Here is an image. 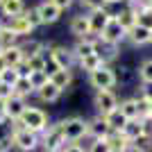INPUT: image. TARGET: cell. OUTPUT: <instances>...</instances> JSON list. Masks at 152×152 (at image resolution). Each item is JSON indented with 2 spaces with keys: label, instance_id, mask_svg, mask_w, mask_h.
I'll return each instance as SVG.
<instances>
[{
  "label": "cell",
  "instance_id": "20",
  "mask_svg": "<svg viewBox=\"0 0 152 152\" xmlns=\"http://www.w3.org/2000/svg\"><path fill=\"white\" fill-rule=\"evenodd\" d=\"M107 143L111 145V150H125V152L129 150V145H132V141L127 139L123 132H111L107 136Z\"/></svg>",
  "mask_w": 152,
  "mask_h": 152
},
{
  "label": "cell",
  "instance_id": "6",
  "mask_svg": "<svg viewBox=\"0 0 152 152\" xmlns=\"http://www.w3.org/2000/svg\"><path fill=\"white\" fill-rule=\"evenodd\" d=\"M93 104H95V109H98L100 116H107L114 109H118V98H116V93L111 89H100V91H95Z\"/></svg>",
  "mask_w": 152,
  "mask_h": 152
},
{
  "label": "cell",
  "instance_id": "47",
  "mask_svg": "<svg viewBox=\"0 0 152 152\" xmlns=\"http://www.w3.org/2000/svg\"><path fill=\"white\" fill-rule=\"evenodd\" d=\"M150 43H152V30H150Z\"/></svg>",
  "mask_w": 152,
  "mask_h": 152
},
{
  "label": "cell",
  "instance_id": "52",
  "mask_svg": "<svg viewBox=\"0 0 152 152\" xmlns=\"http://www.w3.org/2000/svg\"><path fill=\"white\" fill-rule=\"evenodd\" d=\"M0 2H2V0H0Z\"/></svg>",
  "mask_w": 152,
  "mask_h": 152
},
{
  "label": "cell",
  "instance_id": "1",
  "mask_svg": "<svg viewBox=\"0 0 152 152\" xmlns=\"http://www.w3.org/2000/svg\"><path fill=\"white\" fill-rule=\"evenodd\" d=\"M14 127H23V129H30L34 134H43L48 129V116H45V111L37 107H27L23 116L14 123Z\"/></svg>",
  "mask_w": 152,
  "mask_h": 152
},
{
  "label": "cell",
  "instance_id": "35",
  "mask_svg": "<svg viewBox=\"0 0 152 152\" xmlns=\"http://www.w3.org/2000/svg\"><path fill=\"white\" fill-rule=\"evenodd\" d=\"M86 152H111V145L107 143V139H93V143H89Z\"/></svg>",
  "mask_w": 152,
  "mask_h": 152
},
{
  "label": "cell",
  "instance_id": "38",
  "mask_svg": "<svg viewBox=\"0 0 152 152\" xmlns=\"http://www.w3.org/2000/svg\"><path fill=\"white\" fill-rule=\"evenodd\" d=\"M84 7H89L91 12H95V9H102V5H104V0H82Z\"/></svg>",
  "mask_w": 152,
  "mask_h": 152
},
{
  "label": "cell",
  "instance_id": "46",
  "mask_svg": "<svg viewBox=\"0 0 152 152\" xmlns=\"http://www.w3.org/2000/svg\"><path fill=\"white\" fill-rule=\"evenodd\" d=\"M111 152H125V150H111Z\"/></svg>",
  "mask_w": 152,
  "mask_h": 152
},
{
  "label": "cell",
  "instance_id": "17",
  "mask_svg": "<svg viewBox=\"0 0 152 152\" xmlns=\"http://www.w3.org/2000/svg\"><path fill=\"white\" fill-rule=\"evenodd\" d=\"M70 32H73L77 39H82V37H86V34H91L89 16H75V18L70 20Z\"/></svg>",
  "mask_w": 152,
  "mask_h": 152
},
{
  "label": "cell",
  "instance_id": "8",
  "mask_svg": "<svg viewBox=\"0 0 152 152\" xmlns=\"http://www.w3.org/2000/svg\"><path fill=\"white\" fill-rule=\"evenodd\" d=\"M75 52L70 50V48H64V45H57V48H52L50 50V61L57 66V68H73V64H75Z\"/></svg>",
  "mask_w": 152,
  "mask_h": 152
},
{
  "label": "cell",
  "instance_id": "44",
  "mask_svg": "<svg viewBox=\"0 0 152 152\" xmlns=\"http://www.w3.org/2000/svg\"><path fill=\"white\" fill-rule=\"evenodd\" d=\"M104 2H121V0H104Z\"/></svg>",
  "mask_w": 152,
  "mask_h": 152
},
{
  "label": "cell",
  "instance_id": "24",
  "mask_svg": "<svg viewBox=\"0 0 152 152\" xmlns=\"http://www.w3.org/2000/svg\"><path fill=\"white\" fill-rule=\"evenodd\" d=\"M32 93H34V86H32L30 77H23V75H20L18 82L14 84V95H18V98H23V100H25L27 95H32Z\"/></svg>",
  "mask_w": 152,
  "mask_h": 152
},
{
  "label": "cell",
  "instance_id": "18",
  "mask_svg": "<svg viewBox=\"0 0 152 152\" xmlns=\"http://www.w3.org/2000/svg\"><path fill=\"white\" fill-rule=\"evenodd\" d=\"M0 9H2L5 16L16 18V16H20V14L25 12V5H23V0H2V2H0Z\"/></svg>",
  "mask_w": 152,
  "mask_h": 152
},
{
  "label": "cell",
  "instance_id": "22",
  "mask_svg": "<svg viewBox=\"0 0 152 152\" xmlns=\"http://www.w3.org/2000/svg\"><path fill=\"white\" fill-rule=\"evenodd\" d=\"M37 95H39L41 102H55L59 95H61V91H59L52 82H48V84H43L41 89H37Z\"/></svg>",
  "mask_w": 152,
  "mask_h": 152
},
{
  "label": "cell",
  "instance_id": "9",
  "mask_svg": "<svg viewBox=\"0 0 152 152\" xmlns=\"http://www.w3.org/2000/svg\"><path fill=\"white\" fill-rule=\"evenodd\" d=\"M25 109H27L25 100L18 98V95H12V98L5 102V118H7V121H12V123H16L20 116H23Z\"/></svg>",
  "mask_w": 152,
  "mask_h": 152
},
{
  "label": "cell",
  "instance_id": "10",
  "mask_svg": "<svg viewBox=\"0 0 152 152\" xmlns=\"http://www.w3.org/2000/svg\"><path fill=\"white\" fill-rule=\"evenodd\" d=\"M111 16L114 14H109L104 7L102 9H95V12L89 14V25H91V34H95V37H100V32L104 30V25H107L109 20H111Z\"/></svg>",
  "mask_w": 152,
  "mask_h": 152
},
{
  "label": "cell",
  "instance_id": "37",
  "mask_svg": "<svg viewBox=\"0 0 152 152\" xmlns=\"http://www.w3.org/2000/svg\"><path fill=\"white\" fill-rule=\"evenodd\" d=\"M14 95V89L9 84H0V100H9Z\"/></svg>",
  "mask_w": 152,
  "mask_h": 152
},
{
  "label": "cell",
  "instance_id": "26",
  "mask_svg": "<svg viewBox=\"0 0 152 152\" xmlns=\"http://www.w3.org/2000/svg\"><path fill=\"white\" fill-rule=\"evenodd\" d=\"M136 100V109H139V118H150V111H152V98L145 93H141L139 98H134Z\"/></svg>",
  "mask_w": 152,
  "mask_h": 152
},
{
  "label": "cell",
  "instance_id": "49",
  "mask_svg": "<svg viewBox=\"0 0 152 152\" xmlns=\"http://www.w3.org/2000/svg\"><path fill=\"white\" fill-rule=\"evenodd\" d=\"M150 118H152V111H150Z\"/></svg>",
  "mask_w": 152,
  "mask_h": 152
},
{
  "label": "cell",
  "instance_id": "19",
  "mask_svg": "<svg viewBox=\"0 0 152 152\" xmlns=\"http://www.w3.org/2000/svg\"><path fill=\"white\" fill-rule=\"evenodd\" d=\"M102 118H104V123L109 125V129H111V132H123V127L127 125V118L118 111V109H114L111 114L102 116Z\"/></svg>",
  "mask_w": 152,
  "mask_h": 152
},
{
  "label": "cell",
  "instance_id": "33",
  "mask_svg": "<svg viewBox=\"0 0 152 152\" xmlns=\"http://www.w3.org/2000/svg\"><path fill=\"white\" fill-rule=\"evenodd\" d=\"M136 25H143L148 30H152V7H145V9L136 12Z\"/></svg>",
  "mask_w": 152,
  "mask_h": 152
},
{
  "label": "cell",
  "instance_id": "45",
  "mask_svg": "<svg viewBox=\"0 0 152 152\" xmlns=\"http://www.w3.org/2000/svg\"><path fill=\"white\" fill-rule=\"evenodd\" d=\"M148 152H152V143H150V148H148Z\"/></svg>",
  "mask_w": 152,
  "mask_h": 152
},
{
  "label": "cell",
  "instance_id": "14",
  "mask_svg": "<svg viewBox=\"0 0 152 152\" xmlns=\"http://www.w3.org/2000/svg\"><path fill=\"white\" fill-rule=\"evenodd\" d=\"M7 27H9L16 37H30L32 30H34V27L27 23V18L23 16V14H20V16H16V18H9V25H7Z\"/></svg>",
  "mask_w": 152,
  "mask_h": 152
},
{
  "label": "cell",
  "instance_id": "28",
  "mask_svg": "<svg viewBox=\"0 0 152 152\" xmlns=\"http://www.w3.org/2000/svg\"><path fill=\"white\" fill-rule=\"evenodd\" d=\"M23 64H25L27 73H39V70H45V64H48V59H45V57H43V52H41V55L27 57Z\"/></svg>",
  "mask_w": 152,
  "mask_h": 152
},
{
  "label": "cell",
  "instance_id": "7",
  "mask_svg": "<svg viewBox=\"0 0 152 152\" xmlns=\"http://www.w3.org/2000/svg\"><path fill=\"white\" fill-rule=\"evenodd\" d=\"M127 32L121 27V23L116 20V16H111V20H109L107 25H104V30L100 32V41L102 43H109V45H118L125 39Z\"/></svg>",
  "mask_w": 152,
  "mask_h": 152
},
{
  "label": "cell",
  "instance_id": "12",
  "mask_svg": "<svg viewBox=\"0 0 152 152\" xmlns=\"http://www.w3.org/2000/svg\"><path fill=\"white\" fill-rule=\"evenodd\" d=\"M0 57H2L5 66H9V68H18L20 64L25 61V55H23V50H20V45H12V48H5Z\"/></svg>",
  "mask_w": 152,
  "mask_h": 152
},
{
  "label": "cell",
  "instance_id": "32",
  "mask_svg": "<svg viewBox=\"0 0 152 152\" xmlns=\"http://www.w3.org/2000/svg\"><path fill=\"white\" fill-rule=\"evenodd\" d=\"M18 77H20L18 68H9V66H7V68L0 73V80H2V84H9L12 89H14V84L18 82Z\"/></svg>",
  "mask_w": 152,
  "mask_h": 152
},
{
  "label": "cell",
  "instance_id": "23",
  "mask_svg": "<svg viewBox=\"0 0 152 152\" xmlns=\"http://www.w3.org/2000/svg\"><path fill=\"white\" fill-rule=\"evenodd\" d=\"M123 134H125L129 141H136L139 136H143V123H141V118L127 121V125L123 127Z\"/></svg>",
  "mask_w": 152,
  "mask_h": 152
},
{
  "label": "cell",
  "instance_id": "2",
  "mask_svg": "<svg viewBox=\"0 0 152 152\" xmlns=\"http://www.w3.org/2000/svg\"><path fill=\"white\" fill-rule=\"evenodd\" d=\"M59 129H61L64 139L68 141V143H80L84 136H89V125L84 118L80 116H70V118H64L61 123H57Z\"/></svg>",
  "mask_w": 152,
  "mask_h": 152
},
{
  "label": "cell",
  "instance_id": "15",
  "mask_svg": "<svg viewBox=\"0 0 152 152\" xmlns=\"http://www.w3.org/2000/svg\"><path fill=\"white\" fill-rule=\"evenodd\" d=\"M50 82L55 84L59 91L68 89L70 82H73V70H70V68H57V70L50 75Z\"/></svg>",
  "mask_w": 152,
  "mask_h": 152
},
{
  "label": "cell",
  "instance_id": "4",
  "mask_svg": "<svg viewBox=\"0 0 152 152\" xmlns=\"http://www.w3.org/2000/svg\"><path fill=\"white\" fill-rule=\"evenodd\" d=\"M39 139H41V150L43 152H59L68 143V141L64 139L59 125H48V129L43 134H39Z\"/></svg>",
  "mask_w": 152,
  "mask_h": 152
},
{
  "label": "cell",
  "instance_id": "31",
  "mask_svg": "<svg viewBox=\"0 0 152 152\" xmlns=\"http://www.w3.org/2000/svg\"><path fill=\"white\" fill-rule=\"evenodd\" d=\"M30 82H32V86H34V93H37V89H41L43 84H48L50 82V75L45 73V70H39V73H30Z\"/></svg>",
  "mask_w": 152,
  "mask_h": 152
},
{
  "label": "cell",
  "instance_id": "21",
  "mask_svg": "<svg viewBox=\"0 0 152 152\" xmlns=\"http://www.w3.org/2000/svg\"><path fill=\"white\" fill-rule=\"evenodd\" d=\"M114 16H116V20L121 23V27H123L125 32H129L134 25H136V12H134V9H129V7H127V9H123V12H118V14H114Z\"/></svg>",
  "mask_w": 152,
  "mask_h": 152
},
{
  "label": "cell",
  "instance_id": "39",
  "mask_svg": "<svg viewBox=\"0 0 152 152\" xmlns=\"http://www.w3.org/2000/svg\"><path fill=\"white\" fill-rule=\"evenodd\" d=\"M59 152H86V150H84L80 143H66V145H64Z\"/></svg>",
  "mask_w": 152,
  "mask_h": 152
},
{
  "label": "cell",
  "instance_id": "50",
  "mask_svg": "<svg viewBox=\"0 0 152 152\" xmlns=\"http://www.w3.org/2000/svg\"><path fill=\"white\" fill-rule=\"evenodd\" d=\"M0 84H2V80H0Z\"/></svg>",
  "mask_w": 152,
  "mask_h": 152
},
{
  "label": "cell",
  "instance_id": "3",
  "mask_svg": "<svg viewBox=\"0 0 152 152\" xmlns=\"http://www.w3.org/2000/svg\"><path fill=\"white\" fill-rule=\"evenodd\" d=\"M12 145H14V148H18L20 152H34L37 148H41V139H39V134L30 132V129H23V127H14Z\"/></svg>",
  "mask_w": 152,
  "mask_h": 152
},
{
  "label": "cell",
  "instance_id": "16",
  "mask_svg": "<svg viewBox=\"0 0 152 152\" xmlns=\"http://www.w3.org/2000/svg\"><path fill=\"white\" fill-rule=\"evenodd\" d=\"M129 41H132L134 45H143V43H150V30L143 25H134L132 30L125 34Z\"/></svg>",
  "mask_w": 152,
  "mask_h": 152
},
{
  "label": "cell",
  "instance_id": "13",
  "mask_svg": "<svg viewBox=\"0 0 152 152\" xmlns=\"http://www.w3.org/2000/svg\"><path fill=\"white\" fill-rule=\"evenodd\" d=\"M86 125H89V136L91 139H107L109 134H111V129H109V125L104 123L102 116H98L93 121H86Z\"/></svg>",
  "mask_w": 152,
  "mask_h": 152
},
{
  "label": "cell",
  "instance_id": "41",
  "mask_svg": "<svg viewBox=\"0 0 152 152\" xmlns=\"http://www.w3.org/2000/svg\"><path fill=\"white\" fill-rule=\"evenodd\" d=\"M5 102H7V100H0V121L5 118Z\"/></svg>",
  "mask_w": 152,
  "mask_h": 152
},
{
  "label": "cell",
  "instance_id": "25",
  "mask_svg": "<svg viewBox=\"0 0 152 152\" xmlns=\"http://www.w3.org/2000/svg\"><path fill=\"white\" fill-rule=\"evenodd\" d=\"M118 111L125 116L127 121H134V118H139V109H136V100H134V98L118 102Z\"/></svg>",
  "mask_w": 152,
  "mask_h": 152
},
{
  "label": "cell",
  "instance_id": "36",
  "mask_svg": "<svg viewBox=\"0 0 152 152\" xmlns=\"http://www.w3.org/2000/svg\"><path fill=\"white\" fill-rule=\"evenodd\" d=\"M23 16L27 18V23H30L32 27L43 25V23H41V16H39V12H37V7H32V9H25V12H23Z\"/></svg>",
  "mask_w": 152,
  "mask_h": 152
},
{
  "label": "cell",
  "instance_id": "11",
  "mask_svg": "<svg viewBox=\"0 0 152 152\" xmlns=\"http://www.w3.org/2000/svg\"><path fill=\"white\" fill-rule=\"evenodd\" d=\"M37 12H39V16H41V23H43V25H48V23H57L59 16H61V9L55 7L50 0H43V2L37 7Z\"/></svg>",
  "mask_w": 152,
  "mask_h": 152
},
{
  "label": "cell",
  "instance_id": "30",
  "mask_svg": "<svg viewBox=\"0 0 152 152\" xmlns=\"http://www.w3.org/2000/svg\"><path fill=\"white\" fill-rule=\"evenodd\" d=\"M20 50H23V55L27 59V57H34V55H41L43 52V43L41 41H27V43L20 45Z\"/></svg>",
  "mask_w": 152,
  "mask_h": 152
},
{
  "label": "cell",
  "instance_id": "51",
  "mask_svg": "<svg viewBox=\"0 0 152 152\" xmlns=\"http://www.w3.org/2000/svg\"><path fill=\"white\" fill-rule=\"evenodd\" d=\"M0 30H2V25H0Z\"/></svg>",
  "mask_w": 152,
  "mask_h": 152
},
{
  "label": "cell",
  "instance_id": "40",
  "mask_svg": "<svg viewBox=\"0 0 152 152\" xmlns=\"http://www.w3.org/2000/svg\"><path fill=\"white\" fill-rule=\"evenodd\" d=\"M50 2H52L55 7H59L61 12H64V9H68V7L73 5V0H50Z\"/></svg>",
  "mask_w": 152,
  "mask_h": 152
},
{
  "label": "cell",
  "instance_id": "29",
  "mask_svg": "<svg viewBox=\"0 0 152 152\" xmlns=\"http://www.w3.org/2000/svg\"><path fill=\"white\" fill-rule=\"evenodd\" d=\"M16 34H14L12 30H9V27H2V30H0V48H2V50H5V48H12V45H18L16 43Z\"/></svg>",
  "mask_w": 152,
  "mask_h": 152
},
{
  "label": "cell",
  "instance_id": "42",
  "mask_svg": "<svg viewBox=\"0 0 152 152\" xmlns=\"http://www.w3.org/2000/svg\"><path fill=\"white\" fill-rule=\"evenodd\" d=\"M5 68H7V66H5V61H2V57H0V73H2Z\"/></svg>",
  "mask_w": 152,
  "mask_h": 152
},
{
  "label": "cell",
  "instance_id": "27",
  "mask_svg": "<svg viewBox=\"0 0 152 152\" xmlns=\"http://www.w3.org/2000/svg\"><path fill=\"white\" fill-rule=\"evenodd\" d=\"M80 66H82L86 73H93V70L102 68V66H104V61H102V57L95 52V55H89V57H82V59H80Z\"/></svg>",
  "mask_w": 152,
  "mask_h": 152
},
{
  "label": "cell",
  "instance_id": "34",
  "mask_svg": "<svg viewBox=\"0 0 152 152\" xmlns=\"http://www.w3.org/2000/svg\"><path fill=\"white\" fill-rule=\"evenodd\" d=\"M139 77H141V82H143V84H152V59H148V61L141 64Z\"/></svg>",
  "mask_w": 152,
  "mask_h": 152
},
{
  "label": "cell",
  "instance_id": "5",
  "mask_svg": "<svg viewBox=\"0 0 152 152\" xmlns=\"http://www.w3.org/2000/svg\"><path fill=\"white\" fill-rule=\"evenodd\" d=\"M89 82H91V86H93L95 91H100V89H114L116 82H118V77H116V73L109 68V66H102V68L89 73Z\"/></svg>",
  "mask_w": 152,
  "mask_h": 152
},
{
  "label": "cell",
  "instance_id": "43",
  "mask_svg": "<svg viewBox=\"0 0 152 152\" xmlns=\"http://www.w3.org/2000/svg\"><path fill=\"white\" fill-rule=\"evenodd\" d=\"M7 148H9V145H5V143H0V152H7Z\"/></svg>",
  "mask_w": 152,
  "mask_h": 152
},
{
  "label": "cell",
  "instance_id": "48",
  "mask_svg": "<svg viewBox=\"0 0 152 152\" xmlns=\"http://www.w3.org/2000/svg\"><path fill=\"white\" fill-rule=\"evenodd\" d=\"M0 55H2V48H0Z\"/></svg>",
  "mask_w": 152,
  "mask_h": 152
}]
</instances>
